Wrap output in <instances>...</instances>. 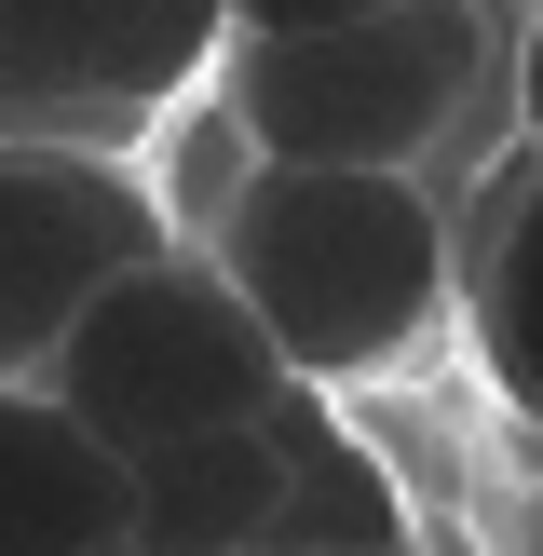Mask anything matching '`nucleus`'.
Segmentation results:
<instances>
[{
	"label": "nucleus",
	"mask_w": 543,
	"mask_h": 556,
	"mask_svg": "<svg viewBox=\"0 0 543 556\" xmlns=\"http://www.w3.org/2000/svg\"><path fill=\"white\" fill-rule=\"evenodd\" d=\"M204 258L244 286V313L272 326L313 394L353 380H394L434 353V326L462 313L449 271V217L421 177H326V163H258V177L217 204Z\"/></svg>",
	"instance_id": "obj_1"
},
{
	"label": "nucleus",
	"mask_w": 543,
	"mask_h": 556,
	"mask_svg": "<svg viewBox=\"0 0 543 556\" xmlns=\"http://www.w3.org/2000/svg\"><path fill=\"white\" fill-rule=\"evenodd\" d=\"M503 14L489 0H407L367 27H286V41H231L217 109L244 123L258 163H326V177H421L462 136Z\"/></svg>",
	"instance_id": "obj_2"
},
{
	"label": "nucleus",
	"mask_w": 543,
	"mask_h": 556,
	"mask_svg": "<svg viewBox=\"0 0 543 556\" xmlns=\"http://www.w3.org/2000/svg\"><path fill=\"white\" fill-rule=\"evenodd\" d=\"M286 353L272 326L244 313V286L204 258V244H163L150 271L96 299L68 326V353L41 367V394L68 407L81 434H109L123 462H163V448H204V434H258L286 407Z\"/></svg>",
	"instance_id": "obj_3"
},
{
	"label": "nucleus",
	"mask_w": 543,
	"mask_h": 556,
	"mask_svg": "<svg viewBox=\"0 0 543 556\" xmlns=\"http://www.w3.org/2000/svg\"><path fill=\"white\" fill-rule=\"evenodd\" d=\"M190 244L163 217L136 150H81V136H0V380H41L68 326L96 313L123 271Z\"/></svg>",
	"instance_id": "obj_4"
},
{
	"label": "nucleus",
	"mask_w": 543,
	"mask_h": 556,
	"mask_svg": "<svg viewBox=\"0 0 543 556\" xmlns=\"http://www.w3.org/2000/svg\"><path fill=\"white\" fill-rule=\"evenodd\" d=\"M231 0H0V136L123 150L136 123L217 96Z\"/></svg>",
	"instance_id": "obj_5"
},
{
	"label": "nucleus",
	"mask_w": 543,
	"mask_h": 556,
	"mask_svg": "<svg viewBox=\"0 0 543 556\" xmlns=\"http://www.w3.org/2000/svg\"><path fill=\"white\" fill-rule=\"evenodd\" d=\"M0 556H136V462L41 380H0Z\"/></svg>",
	"instance_id": "obj_6"
},
{
	"label": "nucleus",
	"mask_w": 543,
	"mask_h": 556,
	"mask_svg": "<svg viewBox=\"0 0 543 556\" xmlns=\"http://www.w3.org/2000/svg\"><path fill=\"white\" fill-rule=\"evenodd\" d=\"M272 462H286V530L272 543H326V556H421L407 543V489L394 462L367 448V434L340 421V394H313V380H286V407H272Z\"/></svg>",
	"instance_id": "obj_7"
},
{
	"label": "nucleus",
	"mask_w": 543,
	"mask_h": 556,
	"mask_svg": "<svg viewBox=\"0 0 543 556\" xmlns=\"http://www.w3.org/2000/svg\"><path fill=\"white\" fill-rule=\"evenodd\" d=\"M272 530H286L272 434H204V448L136 462V556H258Z\"/></svg>",
	"instance_id": "obj_8"
},
{
	"label": "nucleus",
	"mask_w": 543,
	"mask_h": 556,
	"mask_svg": "<svg viewBox=\"0 0 543 556\" xmlns=\"http://www.w3.org/2000/svg\"><path fill=\"white\" fill-rule=\"evenodd\" d=\"M462 326H476V367H489V394L516 407V421L543 434V150H530V177L489 204V231H476V271H462Z\"/></svg>",
	"instance_id": "obj_9"
},
{
	"label": "nucleus",
	"mask_w": 543,
	"mask_h": 556,
	"mask_svg": "<svg viewBox=\"0 0 543 556\" xmlns=\"http://www.w3.org/2000/svg\"><path fill=\"white\" fill-rule=\"evenodd\" d=\"M407 14V0H231V41H286V27H367Z\"/></svg>",
	"instance_id": "obj_10"
},
{
	"label": "nucleus",
	"mask_w": 543,
	"mask_h": 556,
	"mask_svg": "<svg viewBox=\"0 0 543 556\" xmlns=\"http://www.w3.org/2000/svg\"><path fill=\"white\" fill-rule=\"evenodd\" d=\"M516 136L543 150V0H530V27H516Z\"/></svg>",
	"instance_id": "obj_11"
},
{
	"label": "nucleus",
	"mask_w": 543,
	"mask_h": 556,
	"mask_svg": "<svg viewBox=\"0 0 543 556\" xmlns=\"http://www.w3.org/2000/svg\"><path fill=\"white\" fill-rule=\"evenodd\" d=\"M258 556H326V543H258Z\"/></svg>",
	"instance_id": "obj_12"
}]
</instances>
